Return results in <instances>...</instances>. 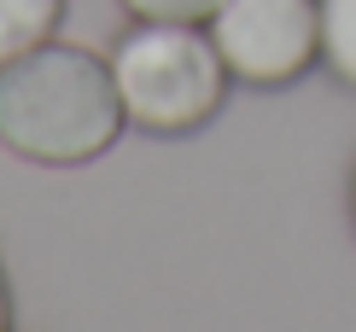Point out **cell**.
Here are the masks:
<instances>
[{
    "label": "cell",
    "instance_id": "6da1fadb",
    "mask_svg": "<svg viewBox=\"0 0 356 332\" xmlns=\"http://www.w3.org/2000/svg\"><path fill=\"white\" fill-rule=\"evenodd\" d=\"M123 123L111 58L76 41H41L0 70V146L12 158L76 169L111 152Z\"/></svg>",
    "mask_w": 356,
    "mask_h": 332
},
{
    "label": "cell",
    "instance_id": "7a4b0ae2",
    "mask_svg": "<svg viewBox=\"0 0 356 332\" xmlns=\"http://www.w3.org/2000/svg\"><path fill=\"white\" fill-rule=\"evenodd\" d=\"M111 82L123 99V117L146 134H193L211 123L228 94L211 29L199 24H140L111 47Z\"/></svg>",
    "mask_w": 356,
    "mask_h": 332
},
{
    "label": "cell",
    "instance_id": "3957f363",
    "mask_svg": "<svg viewBox=\"0 0 356 332\" xmlns=\"http://www.w3.org/2000/svg\"><path fill=\"white\" fill-rule=\"evenodd\" d=\"M204 29L228 76L251 88H280L321 58L316 0H222Z\"/></svg>",
    "mask_w": 356,
    "mask_h": 332
},
{
    "label": "cell",
    "instance_id": "277c9868",
    "mask_svg": "<svg viewBox=\"0 0 356 332\" xmlns=\"http://www.w3.org/2000/svg\"><path fill=\"white\" fill-rule=\"evenodd\" d=\"M58 12H65V0H0V70L29 47L53 41Z\"/></svg>",
    "mask_w": 356,
    "mask_h": 332
},
{
    "label": "cell",
    "instance_id": "5b68a950",
    "mask_svg": "<svg viewBox=\"0 0 356 332\" xmlns=\"http://www.w3.org/2000/svg\"><path fill=\"white\" fill-rule=\"evenodd\" d=\"M321 18V65L345 88H356V0H316Z\"/></svg>",
    "mask_w": 356,
    "mask_h": 332
},
{
    "label": "cell",
    "instance_id": "8992f818",
    "mask_svg": "<svg viewBox=\"0 0 356 332\" xmlns=\"http://www.w3.org/2000/svg\"><path fill=\"white\" fill-rule=\"evenodd\" d=\"M135 24H211L222 0H117Z\"/></svg>",
    "mask_w": 356,
    "mask_h": 332
},
{
    "label": "cell",
    "instance_id": "52a82bcc",
    "mask_svg": "<svg viewBox=\"0 0 356 332\" xmlns=\"http://www.w3.org/2000/svg\"><path fill=\"white\" fill-rule=\"evenodd\" d=\"M0 332H12V292H6V274H0Z\"/></svg>",
    "mask_w": 356,
    "mask_h": 332
},
{
    "label": "cell",
    "instance_id": "ba28073f",
    "mask_svg": "<svg viewBox=\"0 0 356 332\" xmlns=\"http://www.w3.org/2000/svg\"><path fill=\"white\" fill-rule=\"evenodd\" d=\"M350 199H356V192H350Z\"/></svg>",
    "mask_w": 356,
    "mask_h": 332
}]
</instances>
